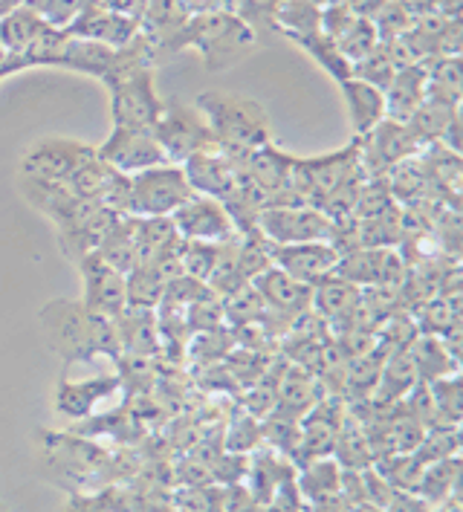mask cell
<instances>
[{"label": "cell", "instance_id": "39", "mask_svg": "<svg viewBox=\"0 0 463 512\" xmlns=\"http://www.w3.org/2000/svg\"><path fill=\"white\" fill-rule=\"evenodd\" d=\"M125 510L122 498L113 486H102L93 492H70L67 504L61 507V512H116Z\"/></svg>", "mask_w": 463, "mask_h": 512}, {"label": "cell", "instance_id": "41", "mask_svg": "<svg viewBox=\"0 0 463 512\" xmlns=\"http://www.w3.org/2000/svg\"><path fill=\"white\" fill-rule=\"evenodd\" d=\"M371 21H374V27H377L380 41H394V38H400V35L411 27L414 18L406 12V6H403L400 0H385V6H382Z\"/></svg>", "mask_w": 463, "mask_h": 512}, {"label": "cell", "instance_id": "12", "mask_svg": "<svg viewBox=\"0 0 463 512\" xmlns=\"http://www.w3.org/2000/svg\"><path fill=\"white\" fill-rule=\"evenodd\" d=\"M171 223L183 241H203V243H226L238 238L235 223L226 212L220 200L191 194L189 200L171 215Z\"/></svg>", "mask_w": 463, "mask_h": 512}, {"label": "cell", "instance_id": "15", "mask_svg": "<svg viewBox=\"0 0 463 512\" xmlns=\"http://www.w3.org/2000/svg\"><path fill=\"white\" fill-rule=\"evenodd\" d=\"M73 38L84 41H96L105 47H125L134 35H137V18H128L122 12H116L105 0H87L79 18L67 29Z\"/></svg>", "mask_w": 463, "mask_h": 512}, {"label": "cell", "instance_id": "1", "mask_svg": "<svg viewBox=\"0 0 463 512\" xmlns=\"http://www.w3.org/2000/svg\"><path fill=\"white\" fill-rule=\"evenodd\" d=\"M41 327L64 365L90 362L96 356L122 359L116 319L87 310L82 301L53 298L41 307Z\"/></svg>", "mask_w": 463, "mask_h": 512}, {"label": "cell", "instance_id": "29", "mask_svg": "<svg viewBox=\"0 0 463 512\" xmlns=\"http://www.w3.org/2000/svg\"><path fill=\"white\" fill-rule=\"evenodd\" d=\"M458 486H461V460H437V463L423 466V475L417 481L414 495L423 504H440L446 498H455L458 495Z\"/></svg>", "mask_w": 463, "mask_h": 512}, {"label": "cell", "instance_id": "25", "mask_svg": "<svg viewBox=\"0 0 463 512\" xmlns=\"http://www.w3.org/2000/svg\"><path fill=\"white\" fill-rule=\"evenodd\" d=\"M409 356L417 377L423 382H435V379L452 377L461 371V362L443 348L440 336H432V333H417V339L409 345Z\"/></svg>", "mask_w": 463, "mask_h": 512}, {"label": "cell", "instance_id": "20", "mask_svg": "<svg viewBox=\"0 0 463 512\" xmlns=\"http://www.w3.org/2000/svg\"><path fill=\"white\" fill-rule=\"evenodd\" d=\"M426 61H414L406 64L391 84L382 90L385 96V119H394V122H409L411 113L423 105L426 99Z\"/></svg>", "mask_w": 463, "mask_h": 512}, {"label": "cell", "instance_id": "42", "mask_svg": "<svg viewBox=\"0 0 463 512\" xmlns=\"http://www.w3.org/2000/svg\"><path fill=\"white\" fill-rule=\"evenodd\" d=\"M223 512H267V507L246 489L244 484H232L220 489Z\"/></svg>", "mask_w": 463, "mask_h": 512}, {"label": "cell", "instance_id": "33", "mask_svg": "<svg viewBox=\"0 0 463 512\" xmlns=\"http://www.w3.org/2000/svg\"><path fill=\"white\" fill-rule=\"evenodd\" d=\"M165 281L151 264H139L125 275V301L137 310H154L163 301Z\"/></svg>", "mask_w": 463, "mask_h": 512}, {"label": "cell", "instance_id": "46", "mask_svg": "<svg viewBox=\"0 0 463 512\" xmlns=\"http://www.w3.org/2000/svg\"><path fill=\"white\" fill-rule=\"evenodd\" d=\"M29 0H0V18L6 15V12H12V9H18V6H24Z\"/></svg>", "mask_w": 463, "mask_h": 512}, {"label": "cell", "instance_id": "30", "mask_svg": "<svg viewBox=\"0 0 463 512\" xmlns=\"http://www.w3.org/2000/svg\"><path fill=\"white\" fill-rule=\"evenodd\" d=\"M426 99H437L461 108V55L455 58H432L426 61Z\"/></svg>", "mask_w": 463, "mask_h": 512}, {"label": "cell", "instance_id": "16", "mask_svg": "<svg viewBox=\"0 0 463 512\" xmlns=\"http://www.w3.org/2000/svg\"><path fill=\"white\" fill-rule=\"evenodd\" d=\"M122 385V377L102 374L90 379H58L55 385V414L70 423H82L93 414V408L113 397Z\"/></svg>", "mask_w": 463, "mask_h": 512}, {"label": "cell", "instance_id": "35", "mask_svg": "<svg viewBox=\"0 0 463 512\" xmlns=\"http://www.w3.org/2000/svg\"><path fill=\"white\" fill-rule=\"evenodd\" d=\"M458 452H461V432H458V426H432L423 434L414 458L420 460L423 466H429V463H437V460L458 458Z\"/></svg>", "mask_w": 463, "mask_h": 512}, {"label": "cell", "instance_id": "17", "mask_svg": "<svg viewBox=\"0 0 463 512\" xmlns=\"http://www.w3.org/2000/svg\"><path fill=\"white\" fill-rule=\"evenodd\" d=\"M189 18L191 15L180 0H145L137 18V29L157 55L177 53L180 35Z\"/></svg>", "mask_w": 463, "mask_h": 512}, {"label": "cell", "instance_id": "26", "mask_svg": "<svg viewBox=\"0 0 463 512\" xmlns=\"http://www.w3.org/2000/svg\"><path fill=\"white\" fill-rule=\"evenodd\" d=\"M134 232H137V267L157 264L180 243L171 217H134Z\"/></svg>", "mask_w": 463, "mask_h": 512}, {"label": "cell", "instance_id": "5", "mask_svg": "<svg viewBox=\"0 0 463 512\" xmlns=\"http://www.w3.org/2000/svg\"><path fill=\"white\" fill-rule=\"evenodd\" d=\"M191 186L186 180L183 165L165 162L148 171H139L131 177V197H128V215L131 217H171L186 200Z\"/></svg>", "mask_w": 463, "mask_h": 512}, {"label": "cell", "instance_id": "13", "mask_svg": "<svg viewBox=\"0 0 463 512\" xmlns=\"http://www.w3.org/2000/svg\"><path fill=\"white\" fill-rule=\"evenodd\" d=\"M273 267L287 272L293 281L316 287L333 275L339 264V252L330 241H310V243H290V246H273Z\"/></svg>", "mask_w": 463, "mask_h": 512}, {"label": "cell", "instance_id": "43", "mask_svg": "<svg viewBox=\"0 0 463 512\" xmlns=\"http://www.w3.org/2000/svg\"><path fill=\"white\" fill-rule=\"evenodd\" d=\"M284 0H235V15H241L246 24H270Z\"/></svg>", "mask_w": 463, "mask_h": 512}, {"label": "cell", "instance_id": "22", "mask_svg": "<svg viewBox=\"0 0 463 512\" xmlns=\"http://www.w3.org/2000/svg\"><path fill=\"white\" fill-rule=\"evenodd\" d=\"M359 298V287L348 284L339 275H330L325 281H319L310 293V313L325 324H342L351 319L354 304Z\"/></svg>", "mask_w": 463, "mask_h": 512}, {"label": "cell", "instance_id": "7", "mask_svg": "<svg viewBox=\"0 0 463 512\" xmlns=\"http://www.w3.org/2000/svg\"><path fill=\"white\" fill-rule=\"evenodd\" d=\"M151 134L160 142L165 160L174 162V165H183L189 157L203 154V151H218L215 136L209 131V122L203 119V113L183 105L180 99L165 102L163 116Z\"/></svg>", "mask_w": 463, "mask_h": 512}, {"label": "cell", "instance_id": "23", "mask_svg": "<svg viewBox=\"0 0 463 512\" xmlns=\"http://www.w3.org/2000/svg\"><path fill=\"white\" fill-rule=\"evenodd\" d=\"M406 64H414V58H411L409 50L403 47L400 38H394V41H377V47L354 64V79L368 81V84L385 90V87L391 84V79H394Z\"/></svg>", "mask_w": 463, "mask_h": 512}, {"label": "cell", "instance_id": "9", "mask_svg": "<svg viewBox=\"0 0 463 512\" xmlns=\"http://www.w3.org/2000/svg\"><path fill=\"white\" fill-rule=\"evenodd\" d=\"M359 139V171L365 180H382L394 165L411 160L423 151L406 122L382 119L380 125Z\"/></svg>", "mask_w": 463, "mask_h": 512}, {"label": "cell", "instance_id": "37", "mask_svg": "<svg viewBox=\"0 0 463 512\" xmlns=\"http://www.w3.org/2000/svg\"><path fill=\"white\" fill-rule=\"evenodd\" d=\"M220 243H203V241H183L177 243V258H180V267L183 275L197 278L206 284V278L215 270V261H218Z\"/></svg>", "mask_w": 463, "mask_h": 512}, {"label": "cell", "instance_id": "36", "mask_svg": "<svg viewBox=\"0 0 463 512\" xmlns=\"http://www.w3.org/2000/svg\"><path fill=\"white\" fill-rule=\"evenodd\" d=\"M429 391H432V400H435L437 423H440V426H458L463 414L461 371L452 374V377L429 382Z\"/></svg>", "mask_w": 463, "mask_h": 512}, {"label": "cell", "instance_id": "3", "mask_svg": "<svg viewBox=\"0 0 463 512\" xmlns=\"http://www.w3.org/2000/svg\"><path fill=\"white\" fill-rule=\"evenodd\" d=\"M258 44L255 27H249L241 15L235 12H203L191 15L189 24L180 35L177 53L180 50H197L206 70L220 73L232 64H238L244 55H249Z\"/></svg>", "mask_w": 463, "mask_h": 512}, {"label": "cell", "instance_id": "44", "mask_svg": "<svg viewBox=\"0 0 463 512\" xmlns=\"http://www.w3.org/2000/svg\"><path fill=\"white\" fill-rule=\"evenodd\" d=\"M189 15H203V12H235V0H180Z\"/></svg>", "mask_w": 463, "mask_h": 512}, {"label": "cell", "instance_id": "34", "mask_svg": "<svg viewBox=\"0 0 463 512\" xmlns=\"http://www.w3.org/2000/svg\"><path fill=\"white\" fill-rule=\"evenodd\" d=\"M333 44H336V50L345 55L351 64H356L359 58H365V55L371 53L374 47H377V41H380V35H377V27H374V21H368V18H359L354 15L345 27L339 29L333 38H330Z\"/></svg>", "mask_w": 463, "mask_h": 512}, {"label": "cell", "instance_id": "47", "mask_svg": "<svg viewBox=\"0 0 463 512\" xmlns=\"http://www.w3.org/2000/svg\"><path fill=\"white\" fill-rule=\"evenodd\" d=\"M348 512H385V510H380L377 504H368V501H362V504H354V507H348Z\"/></svg>", "mask_w": 463, "mask_h": 512}, {"label": "cell", "instance_id": "24", "mask_svg": "<svg viewBox=\"0 0 463 512\" xmlns=\"http://www.w3.org/2000/svg\"><path fill=\"white\" fill-rule=\"evenodd\" d=\"M116 333H119L122 353H131V356L154 353L163 339L157 319H154V310H137V307H125L116 316Z\"/></svg>", "mask_w": 463, "mask_h": 512}, {"label": "cell", "instance_id": "45", "mask_svg": "<svg viewBox=\"0 0 463 512\" xmlns=\"http://www.w3.org/2000/svg\"><path fill=\"white\" fill-rule=\"evenodd\" d=\"M461 3L463 0H435V12L443 18H461Z\"/></svg>", "mask_w": 463, "mask_h": 512}, {"label": "cell", "instance_id": "4", "mask_svg": "<svg viewBox=\"0 0 463 512\" xmlns=\"http://www.w3.org/2000/svg\"><path fill=\"white\" fill-rule=\"evenodd\" d=\"M44 446L50 452L47 466L55 472V481L67 486V492H93L110 486V455L93 440H84L76 432H47Z\"/></svg>", "mask_w": 463, "mask_h": 512}, {"label": "cell", "instance_id": "40", "mask_svg": "<svg viewBox=\"0 0 463 512\" xmlns=\"http://www.w3.org/2000/svg\"><path fill=\"white\" fill-rule=\"evenodd\" d=\"M84 3L87 0H29V6L41 15V21L53 29H70Z\"/></svg>", "mask_w": 463, "mask_h": 512}, {"label": "cell", "instance_id": "11", "mask_svg": "<svg viewBox=\"0 0 463 512\" xmlns=\"http://www.w3.org/2000/svg\"><path fill=\"white\" fill-rule=\"evenodd\" d=\"M96 157L125 177H134L139 171H148L154 165L168 162L154 134L134 131V128H113L108 139L102 145H96Z\"/></svg>", "mask_w": 463, "mask_h": 512}, {"label": "cell", "instance_id": "32", "mask_svg": "<svg viewBox=\"0 0 463 512\" xmlns=\"http://www.w3.org/2000/svg\"><path fill=\"white\" fill-rule=\"evenodd\" d=\"M304 53L310 55L322 70H325L330 79L336 81V84H342V81L354 79V64L345 58V55L336 50V44L327 38L325 32L319 29V32H313V35H304L296 41Z\"/></svg>", "mask_w": 463, "mask_h": 512}, {"label": "cell", "instance_id": "10", "mask_svg": "<svg viewBox=\"0 0 463 512\" xmlns=\"http://www.w3.org/2000/svg\"><path fill=\"white\" fill-rule=\"evenodd\" d=\"M258 232L273 246L330 241L333 223L310 206H267L258 212Z\"/></svg>", "mask_w": 463, "mask_h": 512}, {"label": "cell", "instance_id": "6", "mask_svg": "<svg viewBox=\"0 0 463 512\" xmlns=\"http://www.w3.org/2000/svg\"><path fill=\"white\" fill-rule=\"evenodd\" d=\"M108 93L113 128L154 131L165 108L163 96L157 93V84H154V67L110 81Z\"/></svg>", "mask_w": 463, "mask_h": 512}, {"label": "cell", "instance_id": "19", "mask_svg": "<svg viewBox=\"0 0 463 512\" xmlns=\"http://www.w3.org/2000/svg\"><path fill=\"white\" fill-rule=\"evenodd\" d=\"M244 168V174L258 186V189L267 194L270 206L278 203V197L284 194L287 183H290V174H293V165L296 157L287 154L284 148H278L275 142H267L264 148H258L255 154H249L244 162H238Z\"/></svg>", "mask_w": 463, "mask_h": 512}, {"label": "cell", "instance_id": "31", "mask_svg": "<svg viewBox=\"0 0 463 512\" xmlns=\"http://www.w3.org/2000/svg\"><path fill=\"white\" fill-rule=\"evenodd\" d=\"M458 116H461V110L455 108V105H446V102H437V99H423V105L411 113V119L406 125H409L414 139L426 148L432 142H440V136L446 134V128Z\"/></svg>", "mask_w": 463, "mask_h": 512}, {"label": "cell", "instance_id": "28", "mask_svg": "<svg viewBox=\"0 0 463 512\" xmlns=\"http://www.w3.org/2000/svg\"><path fill=\"white\" fill-rule=\"evenodd\" d=\"M44 29H47V24L41 21V15H38L29 3L12 9V12H6V15L0 18V53H21V50H24L27 44H32Z\"/></svg>", "mask_w": 463, "mask_h": 512}, {"label": "cell", "instance_id": "38", "mask_svg": "<svg viewBox=\"0 0 463 512\" xmlns=\"http://www.w3.org/2000/svg\"><path fill=\"white\" fill-rule=\"evenodd\" d=\"M374 469L394 489H403V492H414L420 475H423V463L420 460L414 458V455H397V452L374 460Z\"/></svg>", "mask_w": 463, "mask_h": 512}, {"label": "cell", "instance_id": "8", "mask_svg": "<svg viewBox=\"0 0 463 512\" xmlns=\"http://www.w3.org/2000/svg\"><path fill=\"white\" fill-rule=\"evenodd\" d=\"M93 154H96V145H87L79 139H64V136L38 139L35 145H29L21 160V177L35 180V183L64 186L79 171V165H84Z\"/></svg>", "mask_w": 463, "mask_h": 512}, {"label": "cell", "instance_id": "2", "mask_svg": "<svg viewBox=\"0 0 463 512\" xmlns=\"http://www.w3.org/2000/svg\"><path fill=\"white\" fill-rule=\"evenodd\" d=\"M194 108L209 122V131L215 136V148L226 160L244 162L249 154L273 142V122L261 102L238 96V93H220L203 90L194 99Z\"/></svg>", "mask_w": 463, "mask_h": 512}, {"label": "cell", "instance_id": "14", "mask_svg": "<svg viewBox=\"0 0 463 512\" xmlns=\"http://www.w3.org/2000/svg\"><path fill=\"white\" fill-rule=\"evenodd\" d=\"M76 267L82 272L84 307L93 310V313H99V316L116 319L128 307V301H125V275L116 272L113 267H108L96 252L84 255Z\"/></svg>", "mask_w": 463, "mask_h": 512}, {"label": "cell", "instance_id": "27", "mask_svg": "<svg viewBox=\"0 0 463 512\" xmlns=\"http://www.w3.org/2000/svg\"><path fill=\"white\" fill-rule=\"evenodd\" d=\"M96 255L113 267L116 272L128 275L137 267V232H134V217L122 215L116 226L108 232V238L99 243Z\"/></svg>", "mask_w": 463, "mask_h": 512}, {"label": "cell", "instance_id": "21", "mask_svg": "<svg viewBox=\"0 0 463 512\" xmlns=\"http://www.w3.org/2000/svg\"><path fill=\"white\" fill-rule=\"evenodd\" d=\"M339 90H342L345 108H348V116H351L354 136L371 134L385 119V96H382L380 87H374V84L362 79H348L339 84Z\"/></svg>", "mask_w": 463, "mask_h": 512}, {"label": "cell", "instance_id": "18", "mask_svg": "<svg viewBox=\"0 0 463 512\" xmlns=\"http://www.w3.org/2000/svg\"><path fill=\"white\" fill-rule=\"evenodd\" d=\"M186 180L194 194L220 200L223 206L238 194V165L220 151H203L183 162Z\"/></svg>", "mask_w": 463, "mask_h": 512}]
</instances>
